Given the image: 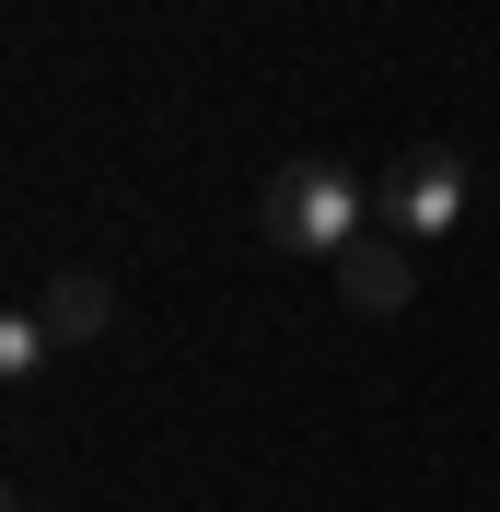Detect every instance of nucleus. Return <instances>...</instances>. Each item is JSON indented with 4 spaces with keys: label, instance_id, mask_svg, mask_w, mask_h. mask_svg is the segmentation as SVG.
<instances>
[{
    "label": "nucleus",
    "instance_id": "4",
    "mask_svg": "<svg viewBox=\"0 0 500 512\" xmlns=\"http://www.w3.org/2000/svg\"><path fill=\"white\" fill-rule=\"evenodd\" d=\"M35 315L59 326V350H82V338H105V326H117V291H105L94 268H59V280L35 291Z\"/></svg>",
    "mask_w": 500,
    "mask_h": 512
},
{
    "label": "nucleus",
    "instance_id": "2",
    "mask_svg": "<svg viewBox=\"0 0 500 512\" xmlns=\"http://www.w3.org/2000/svg\"><path fill=\"white\" fill-rule=\"evenodd\" d=\"M373 222L396 233V245H431V233H454V222H466V163H454V152H407L396 175L373 187Z\"/></svg>",
    "mask_w": 500,
    "mask_h": 512
},
{
    "label": "nucleus",
    "instance_id": "5",
    "mask_svg": "<svg viewBox=\"0 0 500 512\" xmlns=\"http://www.w3.org/2000/svg\"><path fill=\"white\" fill-rule=\"evenodd\" d=\"M47 350H59V326H47V315H12V326H0V373H12V384L47 373Z\"/></svg>",
    "mask_w": 500,
    "mask_h": 512
},
{
    "label": "nucleus",
    "instance_id": "3",
    "mask_svg": "<svg viewBox=\"0 0 500 512\" xmlns=\"http://www.w3.org/2000/svg\"><path fill=\"white\" fill-rule=\"evenodd\" d=\"M338 291L361 303V315H407V291H419V268H407L396 233H361V245L338 256Z\"/></svg>",
    "mask_w": 500,
    "mask_h": 512
},
{
    "label": "nucleus",
    "instance_id": "1",
    "mask_svg": "<svg viewBox=\"0 0 500 512\" xmlns=\"http://www.w3.org/2000/svg\"><path fill=\"white\" fill-rule=\"evenodd\" d=\"M361 222H373V187L349 163H291L280 187L256 198V245L268 256H349Z\"/></svg>",
    "mask_w": 500,
    "mask_h": 512
}]
</instances>
